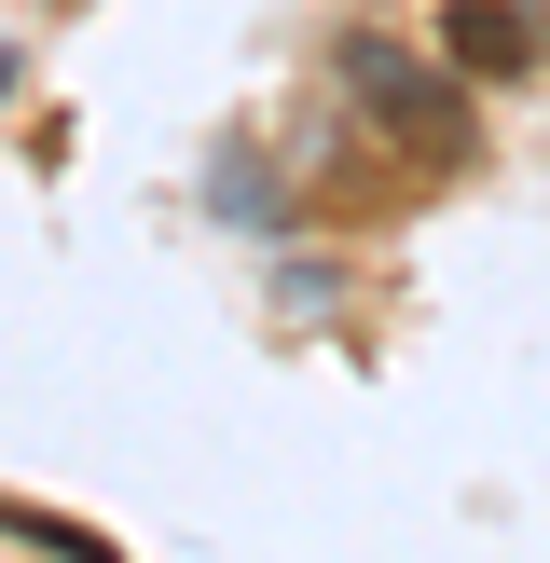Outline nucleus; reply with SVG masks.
Listing matches in <instances>:
<instances>
[{"mask_svg": "<svg viewBox=\"0 0 550 563\" xmlns=\"http://www.w3.org/2000/svg\"><path fill=\"white\" fill-rule=\"evenodd\" d=\"M344 97L372 110L399 152H468V82H454V69H413L385 27H358V42H344Z\"/></svg>", "mask_w": 550, "mask_h": 563, "instance_id": "f257e3e1", "label": "nucleus"}, {"mask_svg": "<svg viewBox=\"0 0 550 563\" xmlns=\"http://www.w3.org/2000/svg\"><path fill=\"white\" fill-rule=\"evenodd\" d=\"M440 55H454L468 82H482V69L509 82L522 55H537V27H522V0H454V14H440Z\"/></svg>", "mask_w": 550, "mask_h": 563, "instance_id": "f03ea898", "label": "nucleus"}]
</instances>
